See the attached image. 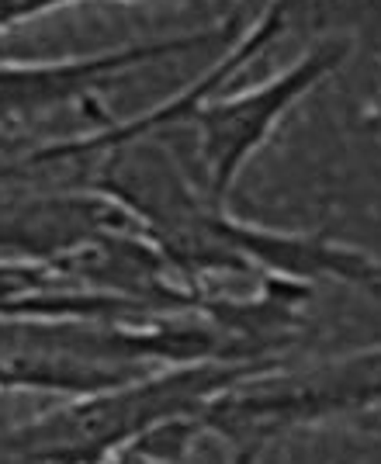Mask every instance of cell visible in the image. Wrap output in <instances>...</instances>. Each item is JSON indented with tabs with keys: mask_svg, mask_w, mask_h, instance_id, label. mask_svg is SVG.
Wrapping results in <instances>:
<instances>
[{
	"mask_svg": "<svg viewBox=\"0 0 381 464\" xmlns=\"http://www.w3.org/2000/svg\"><path fill=\"white\" fill-rule=\"evenodd\" d=\"M239 28V18H232L222 28L209 32H190V35H171V39L132 42V45H114L87 56L66 59H42V63H11L0 59V125L32 121L49 111H59L66 104H97L94 91L108 80L122 77L129 70L150 66L156 59L194 53L211 39H226Z\"/></svg>",
	"mask_w": 381,
	"mask_h": 464,
	"instance_id": "4",
	"label": "cell"
},
{
	"mask_svg": "<svg viewBox=\"0 0 381 464\" xmlns=\"http://www.w3.org/2000/svg\"><path fill=\"white\" fill-rule=\"evenodd\" d=\"M139 368L87 361L66 350H38V353H11L0 357V392H53L63 399L94 395L122 382H132Z\"/></svg>",
	"mask_w": 381,
	"mask_h": 464,
	"instance_id": "5",
	"label": "cell"
},
{
	"mask_svg": "<svg viewBox=\"0 0 381 464\" xmlns=\"http://www.w3.org/2000/svg\"><path fill=\"white\" fill-rule=\"evenodd\" d=\"M375 409H381V343L302 368L270 361L211 395L194 412V426L201 437H219L232 464H257L267 447L295 430L357 423Z\"/></svg>",
	"mask_w": 381,
	"mask_h": 464,
	"instance_id": "2",
	"label": "cell"
},
{
	"mask_svg": "<svg viewBox=\"0 0 381 464\" xmlns=\"http://www.w3.org/2000/svg\"><path fill=\"white\" fill-rule=\"evenodd\" d=\"M354 53V42L343 35H323L281 73L243 87L236 94H215L194 108L188 125L198 132V156L205 174V194L226 205L236 180L253 156L278 132L288 111L316 91L326 77L340 70Z\"/></svg>",
	"mask_w": 381,
	"mask_h": 464,
	"instance_id": "3",
	"label": "cell"
},
{
	"mask_svg": "<svg viewBox=\"0 0 381 464\" xmlns=\"http://www.w3.org/2000/svg\"><path fill=\"white\" fill-rule=\"evenodd\" d=\"M371 56H375V59H378V63H381V45H378V49H375V53H371Z\"/></svg>",
	"mask_w": 381,
	"mask_h": 464,
	"instance_id": "9",
	"label": "cell"
},
{
	"mask_svg": "<svg viewBox=\"0 0 381 464\" xmlns=\"http://www.w3.org/2000/svg\"><path fill=\"white\" fill-rule=\"evenodd\" d=\"M80 0H0V28H11L18 21H32L45 11H59Z\"/></svg>",
	"mask_w": 381,
	"mask_h": 464,
	"instance_id": "7",
	"label": "cell"
},
{
	"mask_svg": "<svg viewBox=\"0 0 381 464\" xmlns=\"http://www.w3.org/2000/svg\"><path fill=\"white\" fill-rule=\"evenodd\" d=\"M316 28L375 53L381 45V0H308Z\"/></svg>",
	"mask_w": 381,
	"mask_h": 464,
	"instance_id": "6",
	"label": "cell"
},
{
	"mask_svg": "<svg viewBox=\"0 0 381 464\" xmlns=\"http://www.w3.org/2000/svg\"><path fill=\"white\" fill-rule=\"evenodd\" d=\"M264 361H201L171 364L132 382L76 395L28 423L0 433L4 464H108L152 426L194 416L211 395L253 374Z\"/></svg>",
	"mask_w": 381,
	"mask_h": 464,
	"instance_id": "1",
	"label": "cell"
},
{
	"mask_svg": "<svg viewBox=\"0 0 381 464\" xmlns=\"http://www.w3.org/2000/svg\"><path fill=\"white\" fill-rule=\"evenodd\" d=\"M354 426H361V430H375V433H381V409H375V412H367V416H361Z\"/></svg>",
	"mask_w": 381,
	"mask_h": 464,
	"instance_id": "8",
	"label": "cell"
}]
</instances>
